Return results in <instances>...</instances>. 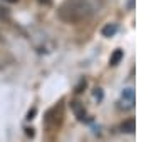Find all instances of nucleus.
I'll return each mask as SVG.
<instances>
[{"label":"nucleus","instance_id":"7ed1b4c3","mask_svg":"<svg viewBox=\"0 0 151 142\" xmlns=\"http://www.w3.org/2000/svg\"><path fill=\"white\" fill-rule=\"evenodd\" d=\"M121 59H123V50H121V49H116V50H114V54L111 55L109 64H111V65H118L119 62H121Z\"/></svg>","mask_w":151,"mask_h":142},{"label":"nucleus","instance_id":"0eeeda50","mask_svg":"<svg viewBox=\"0 0 151 142\" xmlns=\"http://www.w3.org/2000/svg\"><path fill=\"white\" fill-rule=\"evenodd\" d=\"M40 4H50V0H39Z\"/></svg>","mask_w":151,"mask_h":142},{"label":"nucleus","instance_id":"6e6552de","mask_svg":"<svg viewBox=\"0 0 151 142\" xmlns=\"http://www.w3.org/2000/svg\"><path fill=\"white\" fill-rule=\"evenodd\" d=\"M7 2H10V4H15V2H19V0H7Z\"/></svg>","mask_w":151,"mask_h":142},{"label":"nucleus","instance_id":"f03ea898","mask_svg":"<svg viewBox=\"0 0 151 142\" xmlns=\"http://www.w3.org/2000/svg\"><path fill=\"white\" fill-rule=\"evenodd\" d=\"M52 110H54V114H50V110L47 112V115H45V124L50 127H59L60 122H62V117H64V110H62V105H55V107H52Z\"/></svg>","mask_w":151,"mask_h":142},{"label":"nucleus","instance_id":"f257e3e1","mask_svg":"<svg viewBox=\"0 0 151 142\" xmlns=\"http://www.w3.org/2000/svg\"><path fill=\"white\" fill-rule=\"evenodd\" d=\"M92 13L89 0H64L57 9V15L65 23H81Z\"/></svg>","mask_w":151,"mask_h":142},{"label":"nucleus","instance_id":"423d86ee","mask_svg":"<svg viewBox=\"0 0 151 142\" xmlns=\"http://www.w3.org/2000/svg\"><path fill=\"white\" fill-rule=\"evenodd\" d=\"M72 107H74V112L76 114H77V117H79V119H84V115H86V112H84V109H81V107H79V102H74V104H72Z\"/></svg>","mask_w":151,"mask_h":142},{"label":"nucleus","instance_id":"20e7f679","mask_svg":"<svg viewBox=\"0 0 151 142\" xmlns=\"http://www.w3.org/2000/svg\"><path fill=\"white\" fill-rule=\"evenodd\" d=\"M116 30H118V27H116L114 23H108V25L103 28V35L104 37H111V35L116 33Z\"/></svg>","mask_w":151,"mask_h":142},{"label":"nucleus","instance_id":"39448f33","mask_svg":"<svg viewBox=\"0 0 151 142\" xmlns=\"http://www.w3.org/2000/svg\"><path fill=\"white\" fill-rule=\"evenodd\" d=\"M121 129H123V132H128V134H133L134 132V120H126L123 126H121Z\"/></svg>","mask_w":151,"mask_h":142}]
</instances>
